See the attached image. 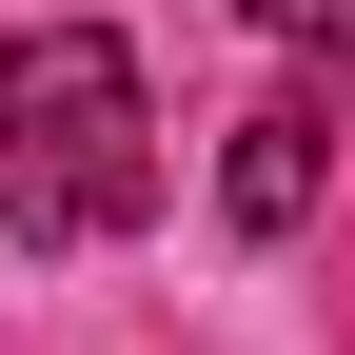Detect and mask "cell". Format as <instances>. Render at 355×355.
I'll use <instances>...</instances> for the list:
<instances>
[{
  "mask_svg": "<svg viewBox=\"0 0 355 355\" xmlns=\"http://www.w3.org/2000/svg\"><path fill=\"white\" fill-rule=\"evenodd\" d=\"M0 217L20 237H139L158 217V99L99 20H20L0 40Z\"/></svg>",
  "mask_w": 355,
  "mask_h": 355,
  "instance_id": "1",
  "label": "cell"
},
{
  "mask_svg": "<svg viewBox=\"0 0 355 355\" xmlns=\"http://www.w3.org/2000/svg\"><path fill=\"white\" fill-rule=\"evenodd\" d=\"M257 20H277V40H355V0H257Z\"/></svg>",
  "mask_w": 355,
  "mask_h": 355,
  "instance_id": "3",
  "label": "cell"
},
{
  "mask_svg": "<svg viewBox=\"0 0 355 355\" xmlns=\"http://www.w3.org/2000/svg\"><path fill=\"white\" fill-rule=\"evenodd\" d=\"M316 198H336V99H316V79H277V99L237 119V158H217V217H237V237H296Z\"/></svg>",
  "mask_w": 355,
  "mask_h": 355,
  "instance_id": "2",
  "label": "cell"
}]
</instances>
